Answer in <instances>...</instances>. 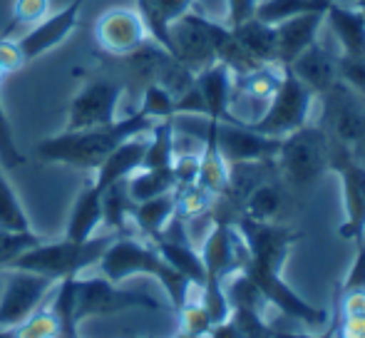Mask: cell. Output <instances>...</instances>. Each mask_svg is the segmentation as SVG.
I'll return each mask as SVG.
<instances>
[{
  "label": "cell",
  "mask_w": 365,
  "mask_h": 338,
  "mask_svg": "<svg viewBox=\"0 0 365 338\" xmlns=\"http://www.w3.org/2000/svg\"><path fill=\"white\" fill-rule=\"evenodd\" d=\"M174 199H177V204H174V217L184 224H192L209 214L214 194L207 192L204 187H199V184H189V187L174 189Z\"/></svg>",
  "instance_id": "32"
},
{
  "label": "cell",
  "mask_w": 365,
  "mask_h": 338,
  "mask_svg": "<svg viewBox=\"0 0 365 338\" xmlns=\"http://www.w3.org/2000/svg\"><path fill=\"white\" fill-rule=\"evenodd\" d=\"M328 169H333L343 184L346 222L341 224V239L358 244L365 237V165L348 152L331 147Z\"/></svg>",
  "instance_id": "11"
},
{
  "label": "cell",
  "mask_w": 365,
  "mask_h": 338,
  "mask_svg": "<svg viewBox=\"0 0 365 338\" xmlns=\"http://www.w3.org/2000/svg\"><path fill=\"white\" fill-rule=\"evenodd\" d=\"M174 162V125L169 120H157L149 130V145L142 160V169H164Z\"/></svg>",
  "instance_id": "30"
},
{
  "label": "cell",
  "mask_w": 365,
  "mask_h": 338,
  "mask_svg": "<svg viewBox=\"0 0 365 338\" xmlns=\"http://www.w3.org/2000/svg\"><path fill=\"white\" fill-rule=\"evenodd\" d=\"M356 8H358V10H363V13H365V0H358V5H356Z\"/></svg>",
  "instance_id": "47"
},
{
  "label": "cell",
  "mask_w": 365,
  "mask_h": 338,
  "mask_svg": "<svg viewBox=\"0 0 365 338\" xmlns=\"http://www.w3.org/2000/svg\"><path fill=\"white\" fill-rule=\"evenodd\" d=\"M149 38L140 13L132 8H110L95 23V43L107 55L125 58Z\"/></svg>",
  "instance_id": "14"
},
{
  "label": "cell",
  "mask_w": 365,
  "mask_h": 338,
  "mask_svg": "<svg viewBox=\"0 0 365 338\" xmlns=\"http://www.w3.org/2000/svg\"><path fill=\"white\" fill-rule=\"evenodd\" d=\"M58 281L33 271L10 269L5 294L0 299V331H8L13 326L23 324L50 294Z\"/></svg>",
  "instance_id": "10"
},
{
  "label": "cell",
  "mask_w": 365,
  "mask_h": 338,
  "mask_svg": "<svg viewBox=\"0 0 365 338\" xmlns=\"http://www.w3.org/2000/svg\"><path fill=\"white\" fill-rule=\"evenodd\" d=\"M130 309H147V311H162L154 296L135 289H120L115 281L105 276L95 279H80L75 281V319L80 324L82 319L90 316H110Z\"/></svg>",
  "instance_id": "8"
},
{
  "label": "cell",
  "mask_w": 365,
  "mask_h": 338,
  "mask_svg": "<svg viewBox=\"0 0 365 338\" xmlns=\"http://www.w3.org/2000/svg\"><path fill=\"white\" fill-rule=\"evenodd\" d=\"M328 160H331V145L323 127L306 122L281 140L276 169L281 182L296 189H306L328 172Z\"/></svg>",
  "instance_id": "4"
},
{
  "label": "cell",
  "mask_w": 365,
  "mask_h": 338,
  "mask_svg": "<svg viewBox=\"0 0 365 338\" xmlns=\"http://www.w3.org/2000/svg\"><path fill=\"white\" fill-rule=\"evenodd\" d=\"M204 338H241V334H239V329L231 324V321H224V324L214 326L212 334L204 336Z\"/></svg>",
  "instance_id": "46"
},
{
  "label": "cell",
  "mask_w": 365,
  "mask_h": 338,
  "mask_svg": "<svg viewBox=\"0 0 365 338\" xmlns=\"http://www.w3.org/2000/svg\"><path fill=\"white\" fill-rule=\"evenodd\" d=\"M100 271L105 279L115 281V284H120V281L130 279L135 274L154 276L164 286L169 299H172L174 314H179V309L187 304L194 289L177 269H172L162 259V254L157 252V247L152 242H140V239L130 237V234L115 237V242L107 247L105 256L100 259Z\"/></svg>",
  "instance_id": "2"
},
{
  "label": "cell",
  "mask_w": 365,
  "mask_h": 338,
  "mask_svg": "<svg viewBox=\"0 0 365 338\" xmlns=\"http://www.w3.org/2000/svg\"><path fill=\"white\" fill-rule=\"evenodd\" d=\"M100 227H102V192L92 182H87L85 189L75 199L65 239H70V242H87V239L95 237V232Z\"/></svg>",
  "instance_id": "21"
},
{
  "label": "cell",
  "mask_w": 365,
  "mask_h": 338,
  "mask_svg": "<svg viewBox=\"0 0 365 338\" xmlns=\"http://www.w3.org/2000/svg\"><path fill=\"white\" fill-rule=\"evenodd\" d=\"M197 0H137V13H140L142 23L147 28V35L159 43L164 50L172 53V35H169V25L179 20L184 13L192 10Z\"/></svg>",
  "instance_id": "20"
},
{
  "label": "cell",
  "mask_w": 365,
  "mask_h": 338,
  "mask_svg": "<svg viewBox=\"0 0 365 338\" xmlns=\"http://www.w3.org/2000/svg\"><path fill=\"white\" fill-rule=\"evenodd\" d=\"M0 338H8V331H0Z\"/></svg>",
  "instance_id": "49"
},
{
  "label": "cell",
  "mask_w": 365,
  "mask_h": 338,
  "mask_svg": "<svg viewBox=\"0 0 365 338\" xmlns=\"http://www.w3.org/2000/svg\"><path fill=\"white\" fill-rule=\"evenodd\" d=\"M122 92H125V87L115 78H95L85 83L70 102V117L65 132L92 130V127L115 122Z\"/></svg>",
  "instance_id": "9"
},
{
  "label": "cell",
  "mask_w": 365,
  "mask_h": 338,
  "mask_svg": "<svg viewBox=\"0 0 365 338\" xmlns=\"http://www.w3.org/2000/svg\"><path fill=\"white\" fill-rule=\"evenodd\" d=\"M169 35H172V55L194 75L217 63V53H214V43L204 15L189 10L169 25Z\"/></svg>",
  "instance_id": "12"
},
{
  "label": "cell",
  "mask_w": 365,
  "mask_h": 338,
  "mask_svg": "<svg viewBox=\"0 0 365 338\" xmlns=\"http://www.w3.org/2000/svg\"><path fill=\"white\" fill-rule=\"evenodd\" d=\"M87 0H70L63 10H58L55 15H48L45 20H40L38 25L30 28V33H25L18 40L20 50H23L25 63H33L40 55L50 53L53 48H58L60 43L73 35V30L80 23L82 8H85Z\"/></svg>",
  "instance_id": "15"
},
{
  "label": "cell",
  "mask_w": 365,
  "mask_h": 338,
  "mask_svg": "<svg viewBox=\"0 0 365 338\" xmlns=\"http://www.w3.org/2000/svg\"><path fill=\"white\" fill-rule=\"evenodd\" d=\"M147 145H149V132L125 140L120 147H115V150L105 157V162H102L100 167L95 169L92 184H95L100 192H105V189L112 187V184L130 179L137 169H142V160H145Z\"/></svg>",
  "instance_id": "18"
},
{
  "label": "cell",
  "mask_w": 365,
  "mask_h": 338,
  "mask_svg": "<svg viewBox=\"0 0 365 338\" xmlns=\"http://www.w3.org/2000/svg\"><path fill=\"white\" fill-rule=\"evenodd\" d=\"M43 239L38 234L28 232H10V229H0V269H8L20 254H25L28 249L38 247Z\"/></svg>",
  "instance_id": "36"
},
{
  "label": "cell",
  "mask_w": 365,
  "mask_h": 338,
  "mask_svg": "<svg viewBox=\"0 0 365 338\" xmlns=\"http://www.w3.org/2000/svg\"><path fill=\"white\" fill-rule=\"evenodd\" d=\"M48 8H50V0H15L10 23L5 25L0 38H8V35H13L15 30L28 28V25H38L40 20H45Z\"/></svg>",
  "instance_id": "35"
},
{
  "label": "cell",
  "mask_w": 365,
  "mask_h": 338,
  "mask_svg": "<svg viewBox=\"0 0 365 338\" xmlns=\"http://www.w3.org/2000/svg\"><path fill=\"white\" fill-rule=\"evenodd\" d=\"M145 115L152 117L154 122L157 120H169L174 117V95L167 90L164 85L159 83H149L145 87V95H142V107Z\"/></svg>",
  "instance_id": "37"
},
{
  "label": "cell",
  "mask_w": 365,
  "mask_h": 338,
  "mask_svg": "<svg viewBox=\"0 0 365 338\" xmlns=\"http://www.w3.org/2000/svg\"><path fill=\"white\" fill-rule=\"evenodd\" d=\"M313 97L316 95L289 68H284L281 85L274 92V97L269 100V107L264 110V115L259 120H241V122L246 127H251L254 132H259V135L284 140L286 135H291L293 130H298V127H303L308 122Z\"/></svg>",
  "instance_id": "6"
},
{
  "label": "cell",
  "mask_w": 365,
  "mask_h": 338,
  "mask_svg": "<svg viewBox=\"0 0 365 338\" xmlns=\"http://www.w3.org/2000/svg\"><path fill=\"white\" fill-rule=\"evenodd\" d=\"M3 78H5V70H3V68H0V83H3Z\"/></svg>",
  "instance_id": "48"
},
{
  "label": "cell",
  "mask_w": 365,
  "mask_h": 338,
  "mask_svg": "<svg viewBox=\"0 0 365 338\" xmlns=\"http://www.w3.org/2000/svg\"><path fill=\"white\" fill-rule=\"evenodd\" d=\"M199 160H202V150L199 152H174L172 172L177 187H189V184H197L199 177Z\"/></svg>",
  "instance_id": "40"
},
{
  "label": "cell",
  "mask_w": 365,
  "mask_h": 338,
  "mask_svg": "<svg viewBox=\"0 0 365 338\" xmlns=\"http://www.w3.org/2000/svg\"><path fill=\"white\" fill-rule=\"evenodd\" d=\"M241 274L254 281V286L261 291L266 304L276 306L281 314L298 321V324L308 326V329H323V326H328V321H331V314H328L326 309L311 306L286 284L284 276H281V266L246 259V264L241 266Z\"/></svg>",
  "instance_id": "7"
},
{
  "label": "cell",
  "mask_w": 365,
  "mask_h": 338,
  "mask_svg": "<svg viewBox=\"0 0 365 338\" xmlns=\"http://www.w3.org/2000/svg\"><path fill=\"white\" fill-rule=\"evenodd\" d=\"M284 209V184L281 177H271L249 194L244 204V217L256 222H276Z\"/></svg>",
  "instance_id": "25"
},
{
  "label": "cell",
  "mask_w": 365,
  "mask_h": 338,
  "mask_svg": "<svg viewBox=\"0 0 365 338\" xmlns=\"http://www.w3.org/2000/svg\"><path fill=\"white\" fill-rule=\"evenodd\" d=\"M323 20L326 13H306L276 23V63L281 68H289L303 50L316 43Z\"/></svg>",
  "instance_id": "17"
},
{
  "label": "cell",
  "mask_w": 365,
  "mask_h": 338,
  "mask_svg": "<svg viewBox=\"0 0 365 338\" xmlns=\"http://www.w3.org/2000/svg\"><path fill=\"white\" fill-rule=\"evenodd\" d=\"M0 165L5 169H18L25 165V155L15 145L13 130H10L8 115H5L3 100H0Z\"/></svg>",
  "instance_id": "38"
},
{
  "label": "cell",
  "mask_w": 365,
  "mask_h": 338,
  "mask_svg": "<svg viewBox=\"0 0 365 338\" xmlns=\"http://www.w3.org/2000/svg\"><path fill=\"white\" fill-rule=\"evenodd\" d=\"M115 237H120V234H112V232L95 234L87 242H70V239L53 242V244L40 242L38 247L20 254L8 269L33 271V274L50 276L55 281L68 279V276H80V271L100 264L107 247L115 242Z\"/></svg>",
  "instance_id": "3"
},
{
  "label": "cell",
  "mask_w": 365,
  "mask_h": 338,
  "mask_svg": "<svg viewBox=\"0 0 365 338\" xmlns=\"http://www.w3.org/2000/svg\"><path fill=\"white\" fill-rule=\"evenodd\" d=\"M321 102L323 112L318 125L326 132L328 145L365 165V100L351 85L338 80L331 90L323 92Z\"/></svg>",
  "instance_id": "5"
},
{
  "label": "cell",
  "mask_w": 365,
  "mask_h": 338,
  "mask_svg": "<svg viewBox=\"0 0 365 338\" xmlns=\"http://www.w3.org/2000/svg\"><path fill=\"white\" fill-rule=\"evenodd\" d=\"M132 207H135V202H132L130 192H127V179L107 187L105 192H102V227H105L107 232L125 237L127 224L132 222L130 219Z\"/></svg>",
  "instance_id": "26"
},
{
  "label": "cell",
  "mask_w": 365,
  "mask_h": 338,
  "mask_svg": "<svg viewBox=\"0 0 365 338\" xmlns=\"http://www.w3.org/2000/svg\"><path fill=\"white\" fill-rule=\"evenodd\" d=\"M338 309H336V314L331 316V326H328L326 331H323L321 336H311V334H298V331H279V329H274L271 331V338H338Z\"/></svg>",
  "instance_id": "45"
},
{
  "label": "cell",
  "mask_w": 365,
  "mask_h": 338,
  "mask_svg": "<svg viewBox=\"0 0 365 338\" xmlns=\"http://www.w3.org/2000/svg\"><path fill=\"white\" fill-rule=\"evenodd\" d=\"M326 18H328V23H331L333 33L341 40L343 55L361 53L365 48V13L363 10L333 3L331 8L326 10Z\"/></svg>",
  "instance_id": "22"
},
{
  "label": "cell",
  "mask_w": 365,
  "mask_h": 338,
  "mask_svg": "<svg viewBox=\"0 0 365 338\" xmlns=\"http://www.w3.org/2000/svg\"><path fill=\"white\" fill-rule=\"evenodd\" d=\"M333 3H338V0H259L254 15L264 23L276 25L289 18H296V15L326 13Z\"/></svg>",
  "instance_id": "27"
},
{
  "label": "cell",
  "mask_w": 365,
  "mask_h": 338,
  "mask_svg": "<svg viewBox=\"0 0 365 338\" xmlns=\"http://www.w3.org/2000/svg\"><path fill=\"white\" fill-rule=\"evenodd\" d=\"M174 204H177L174 192L159 194V197L145 199V202H135L130 219L135 222V227L145 234L147 242H154V239L162 234V229L169 224V219L174 217Z\"/></svg>",
  "instance_id": "23"
},
{
  "label": "cell",
  "mask_w": 365,
  "mask_h": 338,
  "mask_svg": "<svg viewBox=\"0 0 365 338\" xmlns=\"http://www.w3.org/2000/svg\"><path fill=\"white\" fill-rule=\"evenodd\" d=\"M338 314L341 316H365V289L343 291V301H341Z\"/></svg>",
  "instance_id": "43"
},
{
  "label": "cell",
  "mask_w": 365,
  "mask_h": 338,
  "mask_svg": "<svg viewBox=\"0 0 365 338\" xmlns=\"http://www.w3.org/2000/svg\"><path fill=\"white\" fill-rule=\"evenodd\" d=\"M177 189L174 182L172 167L164 169H137L130 179H127V192H130L132 202H145V199L159 197Z\"/></svg>",
  "instance_id": "29"
},
{
  "label": "cell",
  "mask_w": 365,
  "mask_h": 338,
  "mask_svg": "<svg viewBox=\"0 0 365 338\" xmlns=\"http://www.w3.org/2000/svg\"><path fill=\"white\" fill-rule=\"evenodd\" d=\"M281 78H284V68H281V65H276V63L261 65V68H256L254 73L234 78V90L246 97H251V100L269 102L271 97H274V92L279 90Z\"/></svg>",
  "instance_id": "28"
},
{
  "label": "cell",
  "mask_w": 365,
  "mask_h": 338,
  "mask_svg": "<svg viewBox=\"0 0 365 338\" xmlns=\"http://www.w3.org/2000/svg\"><path fill=\"white\" fill-rule=\"evenodd\" d=\"M75 281L77 276H68L55 284L50 294V311L55 314L60 324L58 338H77V319H75Z\"/></svg>",
  "instance_id": "31"
},
{
  "label": "cell",
  "mask_w": 365,
  "mask_h": 338,
  "mask_svg": "<svg viewBox=\"0 0 365 338\" xmlns=\"http://www.w3.org/2000/svg\"><path fill=\"white\" fill-rule=\"evenodd\" d=\"M23 65H25V58H23V50H20L18 40L0 38V68L5 70V75L18 73Z\"/></svg>",
  "instance_id": "41"
},
{
  "label": "cell",
  "mask_w": 365,
  "mask_h": 338,
  "mask_svg": "<svg viewBox=\"0 0 365 338\" xmlns=\"http://www.w3.org/2000/svg\"><path fill=\"white\" fill-rule=\"evenodd\" d=\"M356 247H358V254H356V261H353L351 271H348L346 281H343V286H341L343 291L365 289V237L356 244Z\"/></svg>",
  "instance_id": "42"
},
{
  "label": "cell",
  "mask_w": 365,
  "mask_h": 338,
  "mask_svg": "<svg viewBox=\"0 0 365 338\" xmlns=\"http://www.w3.org/2000/svg\"><path fill=\"white\" fill-rule=\"evenodd\" d=\"M194 85L202 92L204 107H207V117L214 122H229L236 115H231V100H234V75L229 68L221 63H212L197 73Z\"/></svg>",
  "instance_id": "19"
},
{
  "label": "cell",
  "mask_w": 365,
  "mask_h": 338,
  "mask_svg": "<svg viewBox=\"0 0 365 338\" xmlns=\"http://www.w3.org/2000/svg\"><path fill=\"white\" fill-rule=\"evenodd\" d=\"M338 68H341L343 83L351 85L365 100V48L361 53L341 55V58H338Z\"/></svg>",
  "instance_id": "39"
},
{
  "label": "cell",
  "mask_w": 365,
  "mask_h": 338,
  "mask_svg": "<svg viewBox=\"0 0 365 338\" xmlns=\"http://www.w3.org/2000/svg\"><path fill=\"white\" fill-rule=\"evenodd\" d=\"M217 147L226 165L234 162H259V160H276L281 140L266 137L246 127L239 117L217 125Z\"/></svg>",
  "instance_id": "13"
},
{
  "label": "cell",
  "mask_w": 365,
  "mask_h": 338,
  "mask_svg": "<svg viewBox=\"0 0 365 338\" xmlns=\"http://www.w3.org/2000/svg\"><path fill=\"white\" fill-rule=\"evenodd\" d=\"M289 70L301 80L308 90L316 97H321L323 92H328L333 85L341 80V68H338V58L331 55L321 43H313L311 48H306L296 60L289 65Z\"/></svg>",
  "instance_id": "16"
},
{
  "label": "cell",
  "mask_w": 365,
  "mask_h": 338,
  "mask_svg": "<svg viewBox=\"0 0 365 338\" xmlns=\"http://www.w3.org/2000/svg\"><path fill=\"white\" fill-rule=\"evenodd\" d=\"M338 338H365V316H341Z\"/></svg>",
  "instance_id": "44"
},
{
  "label": "cell",
  "mask_w": 365,
  "mask_h": 338,
  "mask_svg": "<svg viewBox=\"0 0 365 338\" xmlns=\"http://www.w3.org/2000/svg\"><path fill=\"white\" fill-rule=\"evenodd\" d=\"M50 296L23 321V324L8 329V338H58L60 324L55 314L50 311Z\"/></svg>",
  "instance_id": "33"
},
{
  "label": "cell",
  "mask_w": 365,
  "mask_h": 338,
  "mask_svg": "<svg viewBox=\"0 0 365 338\" xmlns=\"http://www.w3.org/2000/svg\"><path fill=\"white\" fill-rule=\"evenodd\" d=\"M0 229H10V232H28L30 229L23 204L18 202L10 182L3 177V172H0Z\"/></svg>",
  "instance_id": "34"
},
{
  "label": "cell",
  "mask_w": 365,
  "mask_h": 338,
  "mask_svg": "<svg viewBox=\"0 0 365 338\" xmlns=\"http://www.w3.org/2000/svg\"><path fill=\"white\" fill-rule=\"evenodd\" d=\"M231 30H234V35L239 38V43L244 45L259 63H264V65L276 63V25L264 23V20H259L254 15V18L244 20V23Z\"/></svg>",
  "instance_id": "24"
},
{
  "label": "cell",
  "mask_w": 365,
  "mask_h": 338,
  "mask_svg": "<svg viewBox=\"0 0 365 338\" xmlns=\"http://www.w3.org/2000/svg\"><path fill=\"white\" fill-rule=\"evenodd\" d=\"M152 117L137 110L122 120L110 122V125L48 137V140L38 142V157L43 162H53V165H68L85 169V172H95L115 147H120L122 142L135 135H145L152 130Z\"/></svg>",
  "instance_id": "1"
}]
</instances>
